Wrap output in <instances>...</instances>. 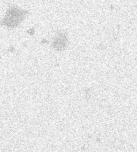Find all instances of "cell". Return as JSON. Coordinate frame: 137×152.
Returning <instances> with one entry per match:
<instances>
[{
  "label": "cell",
  "instance_id": "obj_1",
  "mask_svg": "<svg viewBox=\"0 0 137 152\" xmlns=\"http://www.w3.org/2000/svg\"><path fill=\"white\" fill-rule=\"evenodd\" d=\"M20 17V12L18 11H12L8 16L7 22L8 23V25L12 26V27L16 25L19 21V18Z\"/></svg>",
  "mask_w": 137,
  "mask_h": 152
}]
</instances>
